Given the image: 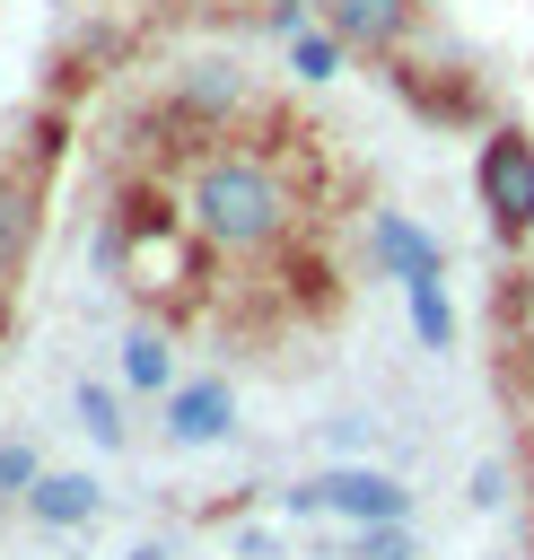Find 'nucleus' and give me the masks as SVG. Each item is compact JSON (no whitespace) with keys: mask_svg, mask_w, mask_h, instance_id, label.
Instances as JSON below:
<instances>
[{"mask_svg":"<svg viewBox=\"0 0 534 560\" xmlns=\"http://www.w3.org/2000/svg\"><path fill=\"white\" fill-rule=\"evenodd\" d=\"M123 560H166V551H158V542H140V551H123Z\"/></svg>","mask_w":534,"mask_h":560,"instance_id":"nucleus-17","label":"nucleus"},{"mask_svg":"<svg viewBox=\"0 0 534 560\" xmlns=\"http://www.w3.org/2000/svg\"><path fill=\"white\" fill-rule=\"evenodd\" d=\"M158 429H166V446H228L236 438V385L228 376H184L158 402Z\"/></svg>","mask_w":534,"mask_h":560,"instance_id":"nucleus-4","label":"nucleus"},{"mask_svg":"<svg viewBox=\"0 0 534 560\" xmlns=\"http://www.w3.org/2000/svg\"><path fill=\"white\" fill-rule=\"evenodd\" d=\"M9 315H18V306H9V280H0V332H9Z\"/></svg>","mask_w":534,"mask_h":560,"instance_id":"nucleus-18","label":"nucleus"},{"mask_svg":"<svg viewBox=\"0 0 534 560\" xmlns=\"http://www.w3.org/2000/svg\"><path fill=\"white\" fill-rule=\"evenodd\" d=\"M96 508H105V490H96L88 472H44V481L26 490V516H35V525H53V534L96 525Z\"/></svg>","mask_w":534,"mask_h":560,"instance_id":"nucleus-7","label":"nucleus"},{"mask_svg":"<svg viewBox=\"0 0 534 560\" xmlns=\"http://www.w3.org/2000/svg\"><path fill=\"white\" fill-rule=\"evenodd\" d=\"M525 481H534V464H525Z\"/></svg>","mask_w":534,"mask_h":560,"instance_id":"nucleus-20","label":"nucleus"},{"mask_svg":"<svg viewBox=\"0 0 534 560\" xmlns=\"http://www.w3.org/2000/svg\"><path fill=\"white\" fill-rule=\"evenodd\" d=\"M123 385H131V394H158V402L184 385V376H175V350H166L158 324H131V332H123Z\"/></svg>","mask_w":534,"mask_h":560,"instance_id":"nucleus-8","label":"nucleus"},{"mask_svg":"<svg viewBox=\"0 0 534 560\" xmlns=\"http://www.w3.org/2000/svg\"><path fill=\"white\" fill-rule=\"evenodd\" d=\"M289 516H350V525H403L411 516V481L385 472V464H333L315 481H289L280 490Z\"/></svg>","mask_w":534,"mask_h":560,"instance_id":"nucleus-2","label":"nucleus"},{"mask_svg":"<svg viewBox=\"0 0 534 560\" xmlns=\"http://www.w3.org/2000/svg\"><path fill=\"white\" fill-rule=\"evenodd\" d=\"M175 96H184V114H236L245 105V70L236 61H193Z\"/></svg>","mask_w":534,"mask_h":560,"instance_id":"nucleus-9","label":"nucleus"},{"mask_svg":"<svg viewBox=\"0 0 534 560\" xmlns=\"http://www.w3.org/2000/svg\"><path fill=\"white\" fill-rule=\"evenodd\" d=\"M368 254H376V271H385L394 289H411V280H446L438 236H429V228H411L403 210H376V219H368Z\"/></svg>","mask_w":534,"mask_h":560,"instance_id":"nucleus-6","label":"nucleus"},{"mask_svg":"<svg viewBox=\"0 0 534 560\" xmlns=\"http://www.w3.org/2000/svg\"><path fill=\"white\" fill-rule=\"evenodd\" d=\"M79 429H88L96 446H123V411H114L105 385H79Z\"/></svg>","mask_w":534,"mask_h":560,"instance_id":"nucleus-13","label":"nucleus"},{"mask_svg":"<svg viewBox=\"0 0 534 560\" xmlns=\"http://www.w3.org/2000/svg\"><path fill=\"white\" fill-rule=\"evenodd\" d=\"M35 481H44L35 446H18V438H9V446H0V508H26V490H35Z\"/></svg>","mask_w":534,"mask_h":560,"instance_id":"nucleus-12","label":"nucleus"},{"mask_svg":"<svg viewBox=\"0 0 534 560\" xmlns=\"http://www.w3.org/2000/svg\"><path fill=\"white\" fill-rule=\"evenodd\" d=\"M525 368H534V341H525Z\"/></svg>","mask_w":534,"mask_h":560,"instance_id":"nucleus-19","label":"nucleus"},{"mask_svg":"<svg viewBox=\"0 0 534 560\" xmlns=\"http://www.w3.org/2000/svg\"><path fill=\"white\" fill-rule=\"evenodd\" d=\"M184 219H193V236L210 245V254H271L280 236H289V219H298V192H289V175L271 166V158H254V149H210L201 166H193V184H184Z\"/></svg>","mask_w":534,"mask_h":560,"instance_id":"nucleus-1","label":"nucleus"},{"mask_svg":"<svg viewBox=\"0 0 534 560\" xmlns=\"http://www.w3.org/2000/svg\"><path fill=\"white\" fill-rule=\"evenodd\" d=\"M341 61H350V44H341V35H333V26H324V18H315V26H298V35H289V70H298V79H306V88H324V79H341Z\"/></svg>","mask_w":534,"mask_h":560,"instance_id":"nucleus-10","label":"nucleus"},{"mask_svg":"<svg viewBox=\"0 0 534 560\" xmlns=\"http://www.w3.org/2000/svg\"><path fill=\"white\" fill-rule=\"evenodd\" d=\"M359 560H420L403 525H359Z\"/></svg>","mask_w":534,"mask_h":560,"instance_id":"nucleus-15","label":"nucleus"},{"mask_svg":"<svg viewBox=\"0 0 534 560\" xmlns=\"http://www.w3.org/2000/svg\"><path fill=\"white\" fill-rule=\"evenodd\" d=\"M508 499V472L499 464H473V508H499Z\"/></svg>","mask_w":534,"mask_h":560,"instance_id":"nucleus-16","label":"nucleus"},{"mask_svg":"<svg viewBox=\"0 0 534 560\" xmlns=\"http://www.w3.org/2000/svg\"><path fill=\"white\" fill-rule=\"evenodd\" d=\"M473 184H481L490 236H499V245H525V236H534V140H525V131H490Z\"/></svg>","mask_w":534,"mask_h":560,"instance_id":"nucleus-3","label":"nucleus"},{"mask_svg":"<svg viewBox=\"0 0 534 560\" xmlns=\"http://www.w3.org/2000/svg\"><path fill=\"white\" fill-rule=\"evenodd\" d=\"M403 306H411L420 350H455V306H446V280H411V289H403Z\"/></svg>","mask_w":534,"mask_h":560,"instance_id":"nucleus-11","label":"nucleus"},{"mask_svg":"<svg viewBox=\"0 0 534 560\" xmlns=\"http://www.w3.org/2000/svg\"><path fill=\"white\" fill-rule=\"evenodd\" d=\"M324 26L350 52H403L420 26V0H324Z\"/></svg>","mask_w":534,"mask_h":560,"instance_id":"nucleus-5","label":"nucleus"},{"mask_svg":"<svg viewBox=\"0 0 534 560\" xmlns=\"http://www.w3.org/2000/svg\"><path fill=\"white\" fill-rule=\"evenodd\" d=\"M26 254V192L18 184H0V271Z\"/></svg>","mask_w":534,"mask_h":560,"instance_id":"nucleus-14","label":"nucleus"}]
</instances>
